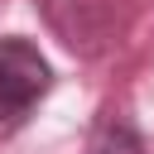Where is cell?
Returning a JSON list of instances; mask_svg holds the SVG:
<instances>
[{
	"label": "cell",
	"instance_id": "1",
	"mask_svg": "<svg viewBox=\"0 0 154 154\" xmlns=\"http://www.w3.org/2000/svg\"><path fill=\"white\" fill-rule=\"evenodd\" d=\"M53 87V67L38 53V43L5 34L0 38V120H19L29 116Z\"/></svg>",
	"mask_w": 154,
	"mask_h": 154
},
{
	"label": "cell",
	"instance_id": "2",
	"mask_svg": "<svg viewBox=\"0 0 154 154\" xmlns=\"http://www.w3.org/2000/svg\"><path fill=\"white\" fill-rule=\"evenodd\" d=\"M87 149L91 154H149L144 140H140V130H135V120L120 116V111H101L96 116V125L87 135Z\"/></svg>",
	"mask_w": 154,
	"mask_h": 154
}]
</instances>
